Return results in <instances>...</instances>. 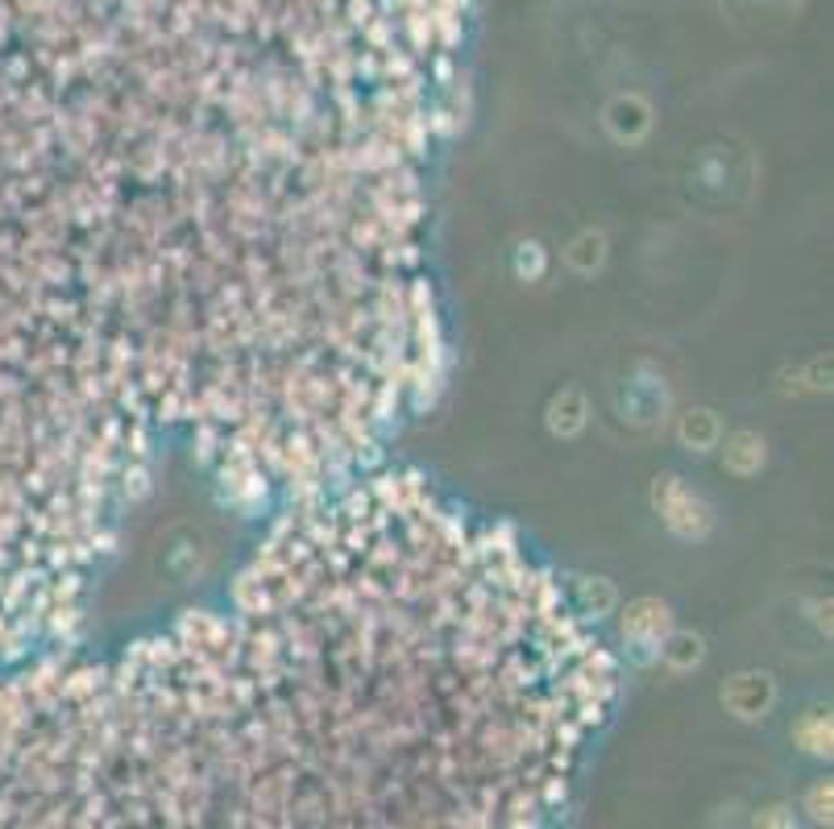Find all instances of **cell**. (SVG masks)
<instances>
[{
    "label": "cell",
    "mask_w": 834,
    "mask_h": 829,
    "mask_svg": "<svg viewBox=\"0 0 834 829\" xmlns=\"http://www.w3.org/2000/svg\"><path fill=\"white\" fill-rule=\"evenodd\" d=\"M652 498H656V510H661L664 523L677 531V535H685V540H702L706 531H710V523H714V519H710V507H706L689 486H681L677 477H661Z\"/></svg>",
    "instance_id": "obj_1"
},
{
    "label": "cell",
    "mask_w": 834,
    "mask_h": 829,
    "mask_svg": "<svg viewBox=\"0 0 834 829\" xmlns=\"http://www.w3.org/2000/svg\"><path fill=\"white\" fill-rule=\"evenodd\" d=\"M773 701H777V684H773L768 672H740V677H731L722 684V705L743 722L764 717L773 709Z\"/></svg>",
    "instance_id": "obj_2"
},
{
    "label": "cell",
    "mask_w": 834,
    "mask_h": 829,
    "mask_svg": "<svg viewBox=\"0 0 834 829\" xmlns=\"http://www.w3.org/2000/svg\"><path fill=\"white\" fill-rule=\"evenodd\" d=\"M668 631H673V622H668V605L661 598H640L623 610V635L640 647H661Z\"/></svg>",
    "instance_id": "obj_3"
},
{
    "label": "cell",
    "mask_w": 834,
    "mask_h": 829,
    "mask_svg": "<svg viewBox=\"0 0 834 829\" xmlns=\"http://www.w3.org/2000/svg\"><path fill=\"white\" fill-rule=\"evenodd\" d=\"M607 129L619 137V141H640L652 129V109L647 100L640 95H619L615 104L607 109Z\"/></svg>",
    "instance_id": "obj_4"
},
{
    "label": "cell",
    "mask_w": 834,
    "mask_h": 829,
    "mask_svg": "<svg viewBox=\"0 0 834 829\" xmlns=\"http://www.w3.org/2000/svg\"><path fill=\"white\" fill-rule=\"evenodd\" d=\"M706 656V643L702 635H694V631H668L661 639V660L673 668V672H689V668H698Z\"/></svg>",
    "instance_id": "obj_5"
},
{
    "label": "cell",
    "mask_w": 834,
    "mask_h": 829,
    "mask_svg": "<svg viewBox=\"0 0 834 829\" xmlns=\"http://www.w3.org/2000/svg\"><path fill=\"white\" fill-rule=\"evenodd\" d=\"M719 435H722V423L714 411L694 407V411L681 414V444L689 453H710V448L719 444Z\"/></svg>",
    "instance_id": "obj_6"
},
{
    "label": "cell",
    "mask_w": 834,
    "mask_h": 829,
    "mask_svg": "<svg viewBox=\"0 0 834 829\" xmlns=\"http://www.w3.org/2000/svg\"><path fill=\"white\" fill-rule=\"evenodd\" d=\"M764 465V440L756 432H735L726 440V469L735 477H752Z\"/></svg>",
    "instance_id": "obj_7"
},
{
    "label": "cell",
    "mask_w": 834,
    "mask_h": 829,
    "mask_svg": "<svg viewBox=\"0 0 834 829\" xmlns=\"http://www.w3.org/2000/svg\"><path fill=\"white\" fill-rule=\"evenodd\" d=\"M549 428L556 435H577L586 428V398L577 390H561L549 402Z\"/></svg>",
    "instance_id": "obj_8"
},
{
    "label": "cell",
    "mask_w": 834,
    "mask_h": 829,
    "mask_svg": "<svg viewBox=\"0 0 834 829\" xmlns=\"http://www.w3.org/2000/svg\"><path fill=\"white\" fill-rule=\"evenodd\" d=\"M793 738L801 751L810 754H831V742H834V730H831V714H822V709H810V714L801 717L793 726Z\"/></svg>",
    "instance_id": "obj_9"
},
{
    "label": "cell",
    "mask_w": 834,
    "mask_h": 829,
    "mask_svg": "<svg viewBox=\"0 0 834 829\" xmlns=\"http://www.w3.org/2000/svg\"><path fill=\"white\" fill-rule=\"evenodd\" d=\"M602 262H607V237L602 232H582L570 246V265L577 274H594V270H602Z\"/></svg>",
    "instance_id": "obj_10"
},
{
    "label": "cell",
    "mask_w": 834,
    "mask_h": 829,
    "mask_svg": "<svg viewBox=\"0 0 834 829\" xmlns=\"http://www.w3.org/2000/svg\"><path fill=\"white\" fill-rule=\"evenodd\" d=\"M831 809H834V788L831 780H818L810 796H805V813L814 817V821H831Z\"/></svg>",
    "instance_id": "obj_11"
},
{
    "label": "cell",
    "mask_w": 834,
    "mask_h": 829,
    "mask_svg": "<svg viewBox=\"0 0 834 829\" xmlns=\"http://www.w3.org/2000/svg\"><path fill=\"white\" fill-rule=\"evenodd\" d=\"M515 270L528 274V279H540V274H544V249L536 246V241L519 246V262H515Z\"/></svg>",
    "instance_id": "obj_12"
}]
</instances>
